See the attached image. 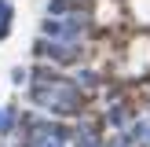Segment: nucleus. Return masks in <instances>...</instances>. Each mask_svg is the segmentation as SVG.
I'll return each instance as SVG.
<instances>
[{
	"mask_svg": "<svg viewBox=\"0 0 150 147\" xmlns=\"http://www.w3.org/2000/svg\"><path fill=\"white\" fill-rule=\"evenodd\" d=\"M11 121H15V110H0V132L11 129Z\"/></svg>",
	"mask_w": 150,
	"mask_h": 147,
	"instance_id": "8",
	"label": "nucleus"
},
{
	"mask_svg": "<svg viewBox=\"0 0 150 147\" xmlns=\"http://www.w3.org/2000/svg\"><path fill=\"white\" fill-rule=\"evenodd\" d=\"M110 125H117V129H125V125H128V114H125L121 107H117V110H110Z\"/></svg>",
	"mask_w": 150,
	"mask_h": 147,
	"instance_id": "7",
	"label": "nucleus"
},
{
	"mask_svg": "<svg viewBox=\"0 0 150 147\" xmlns=\"http://www.w3.org/2000/svg\"><path fill=\"white\" fill-rule=\"evenodd\" d=\"M77 85H88V88H95V85H99V77H95L92 70H84V74L77 77Z\"/></svg>",
	"mask_w": 150,
	"mask_h": 147,
	"instance_id": "9",
	"label": "nucleus"
},
{
	"mask_svg": "<svg viewBox=\"0 0 150 147\" xmlns=\"http://www.w3.org/2000/svg\"><path fill=\"white\" fill-rule=\"evenodd\" d=\"M77 11V0H48V15H70Z\"/></svg>",
	"mask_w": 150,
	"mask_h": 147,
	"instance_id": "5",
	"label": "nucleus"
},
{
	"mask_svg": "<svg viewBox=\"0 0 150 147\" xmlns=\"http://www.w3.org/2000/svg\"><path fill=\"white\" fill-rule=\"evenodd\" d=\"M88 29V15L81 11H70V15H51V19L40 22V37H51V41H70V44H81V33Z\"/></svg>",
	"mask_w": 150,
	"mask_h": 147,
	"instance_id": "2",
	"label": "nucleus"
},
{
	"mask_svg": "<svg viewBox=\"0 0 150 147\" xmlns=\"http://www.w3.org/2000/svg\"><path fill=\"white\" fill-rule=\"evenodd\" d=\"M29 96H33V103L40 110H51V114H77V110L84 107L81 85L59 77V74L48 70V66L33 70V88H29Z\"/></svg>",
	"mask_w": 150,
	"mask_h": 147,
	"instance_id": "1",
	"label": "nucleus"
},
{
	"mask_svg": "<svg viewBox=\"0 0 150 147\" xmlns=\"http://www.w3.org/2000/svg\"><path fill=\"white\" fill-rule=\"evenodd\" d=\"M11 19V4H7V0H0V22H7Z\"/></svg>",
	"mask_w": 150,
	"mask_h": 147,
	"instance_id": "10",
	"label": "nucleus"
},
{
	"mask_svg": "<svg viewBox=\"0 0 150 147\" xmlns=\"http://www.w3.org/2000/svg\"><path fill=\"white\" fill-rule=\"evenodd\" d=\"M106 147H139V143H136V140L128 136V132H121V136H114V140H110Z\"/></svg>",
	"mask_w": 150,
	"mask_h": 147,
	"instance_id": "6",
	"label": "nucleus"
},
{
	"mask_svg": "<svg viewBox=\"0 0 150 147\" xmlns=\"http://www.w3.org/2000/svg\"><path fill=\"white\" fill-rule=\"evenodd\" d=\"M37 55L51 59V63H77L81 55V44H70V41H48V37H40V41L33 44Z\"/></svg>",
	"mask_w": 150,
	"mask_h": 147,
	"instance_id": "3",
	"label": "nucleus"
},
{
	"mask_svg": "<svg viewBox=\"0 0 150 147\" xmlns=\"http://www.w3.org/2000/svg\"><path fill=\"white\" fill-rule=\"evenodd\" d=\"M128 136L136 140L139 147H150V118H136V121L128 125Z\"/></svg>",
	"mask_w": 150,
	"mask_h": 147,
	"instance_id": "4",
	"label": "nucleus"
},
{
	"mask_svg": "<svg viewBox=\"0 0 150 147\" xmlns=\"http://www.w3.org/2000/svg\"><path fill=\"white\" fill-rule=\"evenodd\" d=\"M26 77H29V70H22V66H18V70L11 74V81H15V85H22V81H26Z\"/></svg>",
	"mask_w": 150,
	"mask_h": 147,
	"instance_id": "11",
	"label": "nucleus"
},
{
	"mask_svg": "<svg viewBox=\"0 0 150 147\" xmlns=\"http://www.w3.org/2000/svg\"><path fill=\"white\" fill-rule=\"evenodd\" d=\"M7 33H11V19H7V22H0V41H4Z\"/></svg>",
	"mask_w": 150,
	"mask_h": 147,
	"instance_id": "12",
	"label": "nucleus"
},
{
	"mask_svg": "<svg viewBox=\"0 0 150 147\" xmlns=\"http://www.w3.org/2000/svg\"><path fill=\"white\" fill-rule=\"evenodd\" d=\"M44 147H62V140H55V143H44Z\"/></svg>",
	"mask_w": 150,
	"mask_h": 147,
	"instance_id": "13",
	"label": "nucleus"
}]
</instances>
